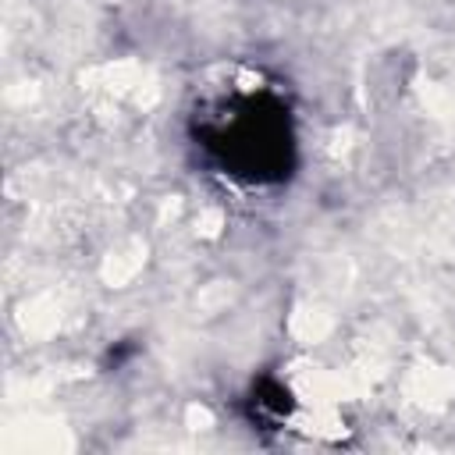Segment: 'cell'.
I'll use <instances>...</instances> for the list:
<instances>
[{"label": "cell", "instance_id": "obj_1", "mask_svg": "<svg viewBox=\"0 0 455 455\" xmlns=\"http://www.w3.org/2000/svg\"><path fill=\"white\" fill-rule=\"evenodd\" d=\"M199 146L235 181L263 185L288 174L291 164V117L288 107L256 82H231L203 103Z\"/></svg>", "mask_w": 455, "mask_h": 455}]
</instances>
